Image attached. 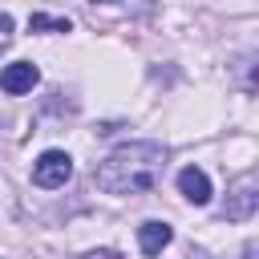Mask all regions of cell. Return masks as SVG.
Listing matches in <instances>:
<instances>
[{"label": "cell", "instance_id": "obj_1", "mask_svg": "<svg viewBox=\"0 0 259 259\" xmlns=\"http://www.w3.org/2000/svg\"><path fill=\"white\" fill-rule=\"evenodd\" d=\"M166 170V146L162 142H125L97 162L93 182L101 194H150L162 182Z\"/></svg>", "mask_w": 259, "mask_h": 259}, {"label": "cell", "instance_id": "obj_2", "mask_svg": "<svg viewBox=\"0 0 259 259\" xmlns=\"http://www.w3.org/2000/svg\"><path fill=\"white\" fill-rule=\"evenodd\" d=\"M69 178H73V158L65 150H45L32 162V186H40V190H61Z\"/></svg>", "mask_w": 259, "mask_h": 259}, {"label": "cell", "instance_id": "obj_3", "mask_svg": "<svg viewBox=\"0 0 259 259\" xmlns=\"http://www.w3.org/2000/svg\"><path fill=\"white\" fill-rule=\"evenodd\" d=\"M36 81H40V69H36L32 61H12V65H4V69H0V89H4V93H12V97L28 93Z\"/></svg>", "mask_w": 259, "mask_h": 259}, {"label": "cell", "instance_id": "obj_4", "mask_svg": "<svg viewBox=\"0 0 259 259\" xmlns=\"http://www.w3.org/2000/svg\"><path fill=\"white\" fill-rule=\"evenodd\" d=\"M178 190H182V198H186V202L206 206V202H210V178H206V170H198V166L178 170Z\"/></svg>", "mask_w": 259, "mask_h": 259}, {"label": "cell", "instance_id": "obj_5", "mask_svg": "<svg viewBox=\"0 0 259 259\" xmlns=\"http://www.w3.org/2000/svg\"><path fill=\"white\" fill-rule=\"evenodd\" d=\"M170 239H174L170 223L150 219V223L138 227V247H142V255H162V247H170Z\"/></svg>", "mask_w": 259, "mask_h": 259}, {"label": "cell", "instance_id": "obj_6", "mask_svg": "<svg viewBox=\"0 0 259 259\" xmlns=\"http://www.w3.org/2000/svg\"><path fill=\"white\" fill-rule=\"evenodd\" d=\"M255 202H259V194H255V178L247 174L235 190H231V202H227V219H251L255 214Z\"/></svg>", "mask_w": 259, "mask_h": 259}, {"label": "cell", "instance_id": "obj_7", "mask_svg": "<svg viewBox=\"0 0 259 259\" xmlns=\"http://www.w3.org/2000/svg\"><path fill=\"white\" fill-rule=\"evenodd\" d=\"M28 28H32V32H73V20H69V16L32 12V16H28Z\"/></svg>", "mask_w": 259, "mask_h": 259}, {"label": "cell", "instance_id": "obj_8", "mask_svg": "<svg viewBox=\"0 0 259 259\" xmlns=\"http://www.w3.org/2000/svg\"><path fill=\"white\" fill-rule=\"evenodd\" d=\"M12 28H16V24H12V16H8V12H0V49H8V45H12Z\"/></svg>", "mask_w": 259, "mask_h": 259}, {"label": "cell", "instance_id": "obj_9", "mask_svg": "<svg viewBox=\"0 0 259 259\" xmlns=\"http://www.w3.org/2000/svg\"><path fill=\"white\" fill-rule=\"evenodd\" d=\"M81 259H121V255L109 251V247H101V251H89V255H81Z\"/></svg>", "mask_w": 259, "mask_h": 259}]
</instances>
